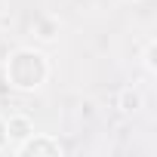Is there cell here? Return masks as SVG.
Masks as SVG:
<instances>
[{
    "label": "cell",
    "instance_id": "obj_1",
    "mask_svg": "<svg viewBox=\"0 0 157 157\" xmlns=\"http://www.w3.org/2000/svg\"><path fill=\"white\" fill-rule=\"evenodd\" d=\"M62 151H65V148H62L56 139H49V136H34V132H31L25 142H19V145H16V154H19V157H31V154H34V157H37V154L59 157Z\"/></svg>",
    "mask_w": 157,
    "mask_h": 157
},
{
    "label": "cell",
    "instance_id": "obj_2",
    "mask_svg": "<svg viewBox=\"0 0 157 157\" xmlns=\"http://www.w3.org/2000/svg\"><path fill=\"white\" fill-rule=\"evenodd\" d=\"M3 129H6V136L19 145V142H25L31 132H34V126H31V120L25 117V114H13L6 123H3Z\"/></svg>",
    "mask_w": 157,
    "mask_h": 157
},
{
    "label": "cell",
    "instance_id": "obj_3",
    "mask_svg": "<svg viewBox=\"0 0 157 157\" xmlns=\"http://www.w3.org/2000/svg\"><path fill=\"white\" fill-rule=\"evenodd\" d=\"M117 108H120L123 114H136V111L142 108V93L132 90V86L120 90V96H117Z\"/></svg>",
    "mask_w": 157,
    "mask_h": 157
},
{
    "label": "cell",
    "instance_id": "obj_4",
    "mask_svg": "<svg viewBox=\"0 0 157 157\" xmlns=\"http://www.w3.org/2000/svg\"><path fill=\"white\" fill-rule=\"evenodd\" d=\"M34 34H37L40 40H52V37L59 34V22H56L52 16H43V19H37V28H34Z\"/></svg>",
    "mask_w": 157,
    "mask_h": 157
},
{
    "label": "cell",
    "instance_id": "obj_5",
    "mask_svg": "<svg viewBox=\"0 0 157 157\" xmlns=\"http://www.w3.org/2000/svg\"><path fill=\"white\" fill-rule=\"evenodd\" d=\"M157 43L154 40H148V46H145V68H148V74H154L157 71Z\"/></svg>",
    "mask_w": 157,
    "mask_h": 157
},
{
    "label": "cell",
    "instance_id": "obj_6",
    "mask_svg": "<svg viewBox=\"0 0 157 157\" xmlns=\"http://www.w3.org/2000/svg\"><path fill=\"white\" fill-rule=\"evenodd\" d=\"M3 139H6V129H3V123H0V145H3Z\"/></svg>",
    "mask_w": 157,
    "mask_h": 157
}]
</instances>
